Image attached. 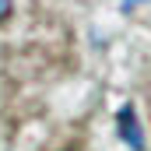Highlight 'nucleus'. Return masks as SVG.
<instances>
[{"label": "nucleus", "mask_w": 151, "mask_h": 151, "mask_svg": "<svg viewBox=\"0 0 151 151\" xmlns=\"http://www.w3.org/2000/svg\"><path fill=\"white\" fill-rule=\"evenodd\" d=\"M116 127H119V137L127 141L130 151H144V130H141V123H137L134 106H123V109L116 113Z\"/></svg>", "instance_id": "nucleus-1"}, {"label": "nucleus", "mask_w": 151, "mask_h": 151, "mask_svg": "<svg viewBox=\"0 0 151 151\" xmlns=\"http://www.w3.org/2000/svg\"><path fill=\"white\" fill-rule=\"evenodd\" d=\"M7 14H11V0H0V21H4Z\"/></svg>", "instance_id": "nucleus-2"}]
</instances>
